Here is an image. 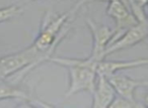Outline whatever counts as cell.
Returning <instances> with one entry per match:
<instances>
[{
	"mask_svg": "<svg viewBox=\"0 0 148 108\" xmlns=\"http://www.w3.org/2000/svg\"><path fill=\"white\" fill-rule=\"evenodd\" d=\"M48 62L63 66L69 72V88L65 97L80 92H88L92 94L97 81V66L99 61H97L90 56L85 59H71V58L51 57Z\"/></svg>",
	"mask_w": 148,
	"mask_h": 108,
	"instance_id": "obj_1",
	"label": "cell"
},
{
	"mask_svg": "<svg viewBox=\"0 0 148 108\" xmlns=\"http://www.w3.org/2000/svg\"><path fill=\"white\" fill-rule=\"evenodd\" d=\"M147 37V22H138L135 25L127 29L120 35L119 37L114 39L103 51V57L106 59L109 56L138 45Z\"/></svg>",
	"mask_w": 148,
	"mask_h": 108,
	"instance_id": "obj_2",
	"label": "cell"
},
{
	"mask_svg": "<svg viewBox=\"0 0 148 108\" xmlns=\"http://www.w3.org/2000/svg\"><path fill=\"white\" fill-rule=\"evenodd\" d=\"M86 24L92 35V49L90 57L97 61H101L103 60V51L117 35L116 31L107 25L99 24L90 18L86 19Z\"/></svg>",
	"mask_w": 148,
	"mask_h": 108,
	"instance_id": "obj_3",
	"label": "cell"
},
{
	"mask_svg": "<svg viewBox=\"0 0 148 108\" xmlns=\"http://www.w3.org/2000/svg\"><path fill=\"white\" fill-rule=\"evenodd\" d=\"M108 3L109 4H108L106 13L115 21V31L117 35H120L127 29L138 23L134 15L130 11L128 5L123 0H110L108 1Z\"/></svg>",
	"mask_w": 148,
	"mask_h": 108,
	"instance_id": "obj_4",
	"label": "cell"
},
{
	"mask_svg": "<svg viewBox=\"0 0 148 108\" xmlns=\"http://www.w3.org/2000/svg\"><path fill=\"white\" fill-rule=\"evenodd\" d=\"M116 91V94L131 101H137L135 97L138 88L147 87V80H135L125 75H117V73L108 78Z\"/></svg>",
	"mask_w": 148,
	"mask_h": 108,
	"instance_id": "obj_5",
	"label": "cell"
},
{
	"mask_svg": "<svg viewBox=\"0 0 148 108\" xmlns=\"http://www.w3.org/2000/svg\"><path fill=\"white\" fill-rule=\"evenodd\" d=\"M92 106L93 108L110 107L112 101L116 97V91L107 77L97 75L95 89L92 92Z\"/></svg>",
	"mask_w": 148,
	"mask_h": 108,
	"instance_id": "obj_6",
	"label": "cell"
},
{
	"mask_svg": "<svg viewBox=\"0 0 148 108\" xmlns=\"http://www.w3.org/2000/svg\"><path fill=\"white\" fill-rule=\"evenodd\" d=\"M148 64L147 59H136L131 61H106L105 59L99 61L97 66V74L109 78L117 72L122 70L134 69V68L146 66Z\"/></svg>",
	"mask_w": 148,
	"mask_h": 108,
	"instance_id": "obj_7",
	"label": "cell"
},
{
	"mask_svg": "<svg viewBox=\"0 0 148 108\" xmlns=\"http://www.w3.org/2000/svg\"><path fill=\"white\" fill-rule=\"evenodd\" d=\"M19 99L23 101H31V96L25 89L18 84H13L4 79L0 80V100Z\"/></svg>",
	"mask_w": 148,
	"mask_h": 108,
	"instance_id": "obj_8",
	"label": "cell"
},
{
	"mask_svg": "<svg viewBox=\"0 0 148 108\" xmlns=\"http://www.w3.org/2000/svg\"><path fill=\"white\" fill-rule=\"evenodd\" d=\"M23 8L17 4H12L9 6L1 7L0 8V23L11 20L15 17L23 14Z\"/></svg>",
	"mask_w": 148,
	"mask_h": 108,
	"instance_id": "obj_9",
	"label": "cell"
},
{
	"mask_svg": "<svg viewBox=\"0 0 148 108\" xmlns=\"http://www.w3.org/2000/svg\"><path fill=\"white\" fill-rule=\"evenodd\" d=\"M110 107L111 108H138V107H144V106L137 101H131V100H128L119 95H116V97L112 101Z\"/></svg>",
	"mask_w": 148,
	"mask_h": 108,
	"instance_id": "obj_10",
	"label": "cell"
}]
</instances>
